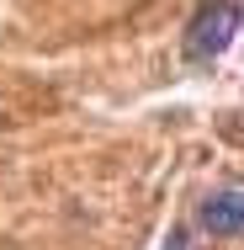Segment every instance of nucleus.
<instances>
[{
  "label": "nucleus",
  "instance_id": "nucleus-3",
  "mask_svg": "<svg viewBox=\"0 0 244 250\" xmlns=\"http://www.w3.org/2000/svg\"><path fill=\"white\" fill-rule=\"evenodd\" d=\"M165 250H191V240H186V229H170V240H165Z\"/></svg>",
  "mask_w": 244,
  "mask_h": 250
},
{
  "label": "nucleus",
  "instance_id": "nucleus-1",
  "mask_svg": "<svg viewBox=\"0 0 244 250\" xmlns=\"http://www.w3.org/2000/svg\"><path fill=\"white\" fill-rule=\"evenodd\" d=\"M234 38H239V0H202L191 11V21H186V38H181L186 64H212V59H223Z\"/></svg>",
  "mask_w": 244,
  "mask_h": 250
},
{
  "label": "nucleus",
  "instance_id": "nucleus-2",
  "mask_svg": "<svg viewBox=\"0 0 244 250\" xmlns=\"http://www.w3.org/2000/svg\"><path fill=\"white\" fill-rule=\"evenodd\" d=\"M196 224H202L212 240H239V229H244V197H239V187L207 192V197L196 202Z\"/></svg>",
  "mask_w": 244,
  "mask_h": 250
}]
</instances>
